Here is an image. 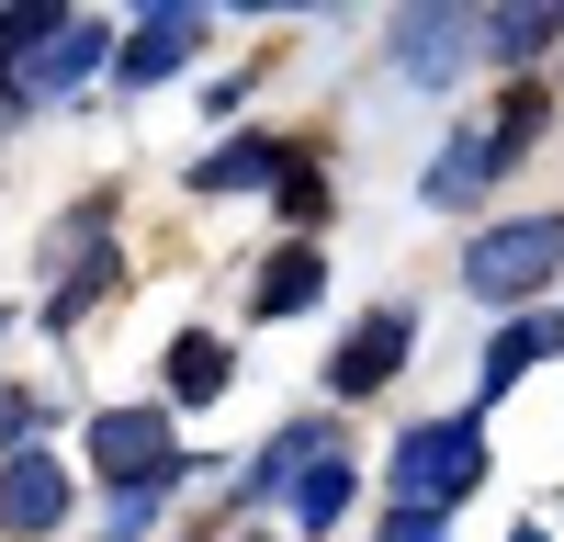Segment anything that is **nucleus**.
<instances>
[{
  "mask_svg": "<svg viewBox=\"0 0 564 542\" xmlns=\"http://www.w3.org/2000/svg\"><path fill=\"white\" fill-rule=\"evenodd\" d=\"M282 215H294V226H316V215H327V181H316L305 159H282Z\"/></svg>",
  "mask_w": 564,
  "mask_h": 542,
  "instance_id": "18",
  "label": "nucleus"
},
{
  "mask_svg": "<svg viewBox=\"0 0 564 542\" xmlns=\"http://www.w3.org/2000/svg\"><path fill=\"white\" fill-rule=\"evenodd\" d=\"M170 395H181V406H215V395H226V339H204V328L170 339Z\"/></svg>",
  "mask_w": 564,
  "mask_h": 542,
  "instance_id": "15",
  "label": "nucleus"
},
{
  "mask_svg": "<svg viewBox=\"0 0 564 542\" xmlns=\"http://www.w3.org/2000/svg\"><path fill=\"white\" fill-rule=\"evenodd\" d=\"M553 350H564V316H553V305H531V316H508V328L486 339V384H475V395H508V384H520L531 361H553Z\"/></svg>",
  "mask_w": 564,
  "mask_h": 542,
  "instance_id": "10",
  "label": "nucleus"
},
{
  "mask_svg": "<svg viewBox=\"0 0 564 542\" xmlns=\"http://www.w3.org/2000/svg\"><path fill=\"white\" fill-rule=\"evenodd\" d=\"M90 68H113V34L68 12V23H57V34H45V45H34V57L12 68V102H68V90H79Z\"/></svg>",
  "mask_w": 564,
  "mask_h": 542,
  "instance_id": "5",
  "label": "nucleus"
},
{
  "mask_svg": "<svg viewBox=\"0 0 564 542\" xmlns=\"http://www.w3.org/2000/svg\"><path fill=\"white\" fill-rule=\"evenodd\" d=\"M553 34H564V12H475V57H497V68H531Z\"/></svg>",
  "mask_w": 564,
  "mask_h": 542,
  "instance_id": "13",
  "label": "nucleus"
},
{
  "mask_svg": "<svg viewBox=\"0 0 564 542\" xmlns=\"http://www.w3.org/2000/svg\"><path fill=\"white\" fill-rule=\"evenodd\" d=\"M316 294H327V260H316L305 238H294V249H271V260H260V283H249V305H260V316H305Z\"/></svg>",
  "mask_w": 564,
  "mask_h": 542,
  "instance_id": "11",
  "label": "nucleus"
},
{
  "mask_svg": "<svg viewBox=\"0 0 564 542\" xmlns=\"http://www.w3.org/2000/svg\"><path fill=\"white\" fill-rule=\"evenodd\" d=\"M395 68L417 90H452L475 68V12H395Z\"/></svg>",
  "mask_w": 564,
  "mask_h": 542,
  "instance_id": "6",
  "label": "nucleus"
},
{
  "mask_svg": "<svg viewBox=\"0 0 564 542\" xmlns=\"http://www.w3.org/2000/svg\"><path fill=\"white\" fill-rule=\"evenodd\" d=\"M384 542H452V520H441V509H395V531H384Z\"/></svg>",
  "mask_w": 564,
  "mask_h": 542,
  "instance_id": "19",
  "label": "nucleus"
},
{
  "mask_svg": "<svg viewBox=\"0 0 564 542\" xmlns=\"http://www.w3.org/2000/svg\"><path fill=\"white\" fill-rule=\"evenodd\" d=\"M497 170H508V159H497V113H463V124H452V148L430 159V181H417V193H430V204L452 215V204H475Z\"/></svg>",
  "mask_w": 564,
  "mask_h": 542,
  "instance_id": "9",
  "label": "nucleus"
},
{
  "mask_svg": "<svg viewBox=\"0 0 564 542\" xmlns=\"http://www.w3.org/2000/svg\"><path fill=\"white\" fill-rule=\"evenodd\" d=\"M406 339H417V316H406V305H372L361 328L339 339L327 384H339V395H384V384H395V361H406Z\"/></svg>",
  "mask_w": 564,
  "mask_h": 542,
  "instance_id": "8",
  "label": "nucleus"
},
{
  "mask_svg": "<svg viewBox=\"0 0 564 542\" xmlns=\"http://www.w3.org/2000/svg\"><path fill=\"white\" fill-rule=\"evenodd\" d=\"M486 486V419L463 406V419H417L406 441H395V497L406 509H463V497Z\"/></svg>",
  "mask_w": 564,
  "mask_h": 542,
  "instance_id": "1",
  "label": "nucleus"
},
{
  "mask_svg": "<svg viewBox=\"0 0 564 542\" xmlns=\"http://www.w3.org/2000/svg\"><path fill=\"white\" fill-rule=\"evenodd\" d=\"M0 430H45V395H23V384H0Z\"/></svg>",
  "mask_w": 564,
  "mask_h": 542,
  "instance_id": "20",
  "label": "nucleus"
},
{
  "mask_svg": "<svg viewBox=\"0 0 564 542\" xmlns=\"http://www.w3.org/2000/svg\"><path fill=\"white\" fill-rule=\"evenodd\" d=\"M170 475H181V464H170ZM170 475H159V486H124L113 509H102V531H113V542H135V531L159 520V497H170Z\"/></svg>",
  "mask_w": 564,
  "mask_h": 542,
  "instance_id": "17",
  "label": "nucleus"
},
{
  "mask_svg": "<svg viewBox=\"0 0 564 542\" xmlns=\"http://www.w3.org/2000/svg\"><path fill=\"white\" fill-rule=\"evenodd\" d=\"M553 271H564V215H508V226H486V238L463 249V294H486V305H531Z\"/></svg>",
  "mask_w": 564,
  "mask_h": 542,
  "instance_id": "2",
  "label": "nucleus"
},
{
  "mask_svg": "<svg viewBox=\"0 0 564 542\" xmlns=\"http://www.w3.org/2000/svg\"><path fill=\"white\" fill-rule=\"evenodd\" d=\"M90 475L159 486L170 475V406H102V419H90Z\"/></svg>",
  "mask_w": 564,
  "mask_h": 542,
  "instance_id": "3",
  "label": "nucleus"
},
{
  "mask_svg": "<svg viewBox=\"0 0 564 542\" xmlns=\"http://www.w3.org/2000/svg\"><path fill=\"white\" fill-rule=\"evenodd\" d=\"M249 181H282V148H271V136H226V148L193 170V193H249Z\"/></svg>",
  "mask_w": 564,
  "mask_h": 542,
  "instance_id": "14",
  "label": "nucleus"
},
{
  "mask_svg": "<svg viewBox=\"0 0 564 542\" xmlns=\"http://www.w3.org/2000/svg\"><path fill=\"white\" fill-rule=\"evenodd\" d=\"M57 520H68V464H45L34 441L0 452V531L34 542V531H57Z\"/></svg>",
  "mask_w": 564,
  "mask_h": 542,
  "instance_id": "7",
  "label": "nucleus"
},
{
  "mask_svg": "<svg viewBox=\"0 0 564 542\" xmlns=\"http://www.w3.org/2000/svg\"><path fill=\"white\" fill-rule=\"evenodd\" d=\"M339 520H350V452L327 441L316 464L294 475V531H339Z\"/></svg>",
  "mask_w": 564,
  "mask_h": 542,
  "instance_id": "12",
  "label": "nucleus"
},
{
  "mask_svg": "<svg viewBox=\"0 0 564 542\" xmlns=\"http://www.w3.org/2000/svg\"><path fill=\"white\" fill-rule=\"evenodd\" d=\"M204 23H215V12H193V0H170V12H135V34L113 45V79H124V90H159L170 68H193Z\"/></svg>",
  "mask_w": 564,
  "mask_h": 542,
  "instance_id": "4",
  "label": "nucleus"
},
{
  "mask_svg": "<svg viewBox=\"0 0 564 542\" xmlns=\"http://www.w3.org/2000/svg\"><path fill=\"white\" fill-rule=\"evenodd\" d=\"M316 452H327V419H294V430H282V441L260 452V464H249V486H294V475L316 464Z\"/></svg>",
  "mask_w": 564,
  "mask_h": 542,
  "instance_id": "16",
  "label": "nucleus"
}]
</instances>
